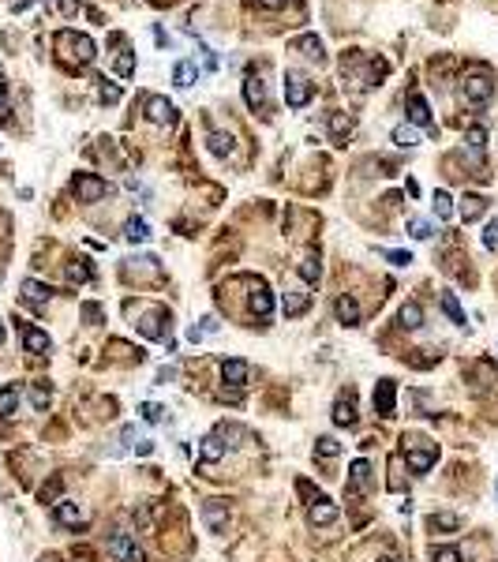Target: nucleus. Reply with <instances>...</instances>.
Returning a JSON list of instances; mask_svg holds the SVG:
<instances>
[{
  "label": "nucleus",
  "instance_id": "27",
  "mask_svg": "<svg viewBox=\"0 0 498 562\" xmlns=\"http://www.w3.org/2000/svg\"><path fill=\"white\" fill-rule=\"evenodd\" d=\"M206 143H210V154H218V158H229L232 150H236V139L225 135V132H210V135H206Z\"/></svg>",
  "mask_w": 498,
  "mask_h": 562
},
{
  "label": "nucleus",
  "instance_id": "25",
  "mask_svg": "<svg viewBox=\"0 0 498 562\" xmlns=\"http://www.w3.org/2000/svg\"><path fill=\"white\" fill-rule=\"evenodd\" d=\"M124 240L127 244H147L150 240V225L135 214V218H127V225H124Z\"/></svg>",
  "mask_w": 498,
  "mask_h": 562
},
{
  "label": "nucleus",
  "instance_id": "17",
  "mask_svg": "<svg viewBox=\"0 0 498 562\" xmlns=\"http://www.w3.org/2000/svg\"><path fill=\"white\" fill-rule=\"evenodd\" d=\"M308 308H311V296H308V293H300V289H288V293L281 296V311H285L288 319L303 315Z\"/></svg>",
  "mask_w": 498,
  "mask_h": 562
},
{
  "label": "nucleus",
  "instance_id": "21",
  "mask_svg": "<svg viewBox=\"0 0 498 562\" xmlns=\"http://www.w3.org/2000/svg\"><path fill=\"white\" fill-rule=\"evenodd\" d=\"M292 49L303 53V56H311V60H319V64L326 60V49H323V42H319V34H300V38H292Z\"/></svg>",
  "mask_w": 498,
  "mask_h": 562
},
{
  "label": "nucleus",
  "instance_id": "53",
  "mask_svg": "<svg viewBox=\"0 0 498 562\" xmlns=\"http://www.w3.org/2000/svg\"><path fill=\"white\" fill-rule=\"evenodd\" d=\"M288 0H259V8H285Z\"/></svg>",
  "mask_w": 498,
  "mask_h": 562
},
{
  "label": "nucleus",
  "instance_id": "38",
  "mask_svg": "<svg viewBox=\"0 0 498 562\" xmlns=\"http://www.w3.org/2000/svg\"><path fill=\"white\" fill-rule=\"evenodd\" d=\"M435 214H438V221H446L449 214H453V199H449V191H435Z\"/></svg>",
  "mask_w": 498,
  "mask_h": 562
},
{
  "label": "nucleus",
  "instance_id": "6",
  "mask_svg": "<svg viewBox=\"0 0 498 562\" xmlns=\"http://www.w3.org/2000/svg\"><path fill=\"white\" fill-rule=\"evenodd\" d=\"M109 555L116 562H142V559H147V555H142V548H139V540H135L132 533H112L109 536Z\"/></svg>",
  "mask_w": 498,
  "mask_h": 562
},
{
  "label": "nucleus",
  "instance_id": "54",
  "mask_svg": "<svg viewBox=\"0 0 498 562\" xmlns=\"http://www.w3.org/2000/svg\"><path fill=\"white\" fill-rule=\"evenodd\" d=\"M375 562H397V559H393V555H382V559H375Z\"/></svg>",
  "mask_w": 498,
  "mask_h": 562
},
{
  "label": "nucleus",
  "instance_id": "39",
  "mask_svg": "<svg viewBox=\"0 0 498 562\" xmlns=\"http://www.w3.org/2000/svg\"><path fill=\"white\" fill-rule=\"evenodd\" d=\"M27 393H30V405H34L38 413H45V408H49V390H45V387H38V382H34Z\"/></svg>",
  "mask_w": 498,
  "mask_h": 562
},
{
  "label": "nucleus",
  "instance_id": "20",
  "mask_svg": "<svg viewBox=\"0 0 498 562\" xmlns=\"http://www.w3.org/2000/svg\"><path fill=\"white\" fill-rule=\"evenodd\" d=\"M19 334H23V349H27V352H49V334H45V330L23 323Z\"/></svg>",
  "mask_w": 498,
  "mask_h": 562
},
{
  "label": "nucleus",
  "instance_id": "2",
  "mask_svg": "<svg viewBox=\"0 0 498 562\" xmlns=\"http://www.w3.org/2000/svg\"><path fill=\"white\" fill-rule=\"evenodd\" d=\"M491 94H495L491 71H487L484 64H472L461 79V98L469 101V106H484V101H491Z\"/></svg>",
  "mask_w": 498,
  "mask_h": 562
},
{
  "label": "nucleus",
  "instance_id": "23",
  "mask_svg": "<svg viewBox=\"0 0 498 562\" xmlns=\"http://www.w3.org/2000/svg\"><path fill=\"white\" fill-rule=\"evenodd\" d=\"M334 424H337V428H352V424H356V401H352V393H349V398H337Z\"/></svg>",
  "mask_w": 498,
  "mask_h": 562
},
{
  "label": "nucleus",
  "instance_id": "45",
  "mask_svg": "<svg viewBox=\"0 0 498 562\" xmlns=\"http://www.w3.org/2000/svg\"><path fill=\"white\" fill-rule=\"evenodd\" d=\"M98 94H101V101H109V106H112V101H120V86H112L109 79H101V90Z\"/></svg>",
  "mask_w": 498,
  "mask_h": 562
},
{
  "label": "nucleus",
  "instance_id": "42",
  "mask_svg": "<svg viewBox=\"0 0 498 562\" xmlns=\"http://www.w3.org/2000/svg\"><path fill=\"white\" fill-rule=\"evenodd\" d=\"M464 143L472 147V154H480V150H484V143H487V132H484V127H472V132H469V139H464Z\"/></svg>",
  "mask_w": 498,
  "mask_h": 562
},
{
  "label": "nucleus",
  "instance_id": "5",
  "mask_svg": "<svg viewBox=\"0 0 498 562\" xmlns=\"http://www.w3.org/2000/svg\"><path fill=\"white\" fill-rule=\"evenodd\" d=\"M71 191H75L79 203H101V199L109 195V184L101 180L98 173H75V180H71Z\"/></svg>",
  "mask_w": 498,
  "mask_h": 562
},
{
  "label": "nucleus",
  "instance_id": "40",
  "mask_svg": "<svg viewBox=\"0 0 498 562\" xmlns=\"http://www.w3.org/2000/svg\"><path fill=\"white\" fill-rule=\"evenodd\" d=\"M408 236L427 240V236H431V221H427V218H408Z\"/></svg>",
  "mask_w": 498,
  "mask_h": 562
},
{
  "label": "nucleus",
  "instance_id": "44",
  "mask_svg": "<svg viewBox=\"0 0 498 562\" xmlns=\"http://www.w3.org/2000/svg\"><path fill=\"white\" fill-rule=\"evenodd\" d=\"M484 247H487V252H495V247H498V221H487V229H484Z\"/></svg>",
  "mask_w": 498,
  "mask_h": 562
},
{
  "label": "nucleus",
  "instance_id": "1",
  "mask_svg": "<svg viewBox=\"0 0 498 562\" xmlns=\"http://www.w3.org/2000/svg\"><path fill=\"white\" fill-rule=\"evenodd\" d=\"M53 42H56V53H60V60L68 64V68H86V64L94 60V42L86 34H79V30H60Z\"/></svg>",
  "mask_w": 498,
  "mask_h": 562
},
{
  "label": "nucleus",
  "instance_id": "12",
  "mask_svg": "<svg viewBox=\"0 0 498 562\" xmlns=\"http://www.w3.org/2000/svg\"><path fill=\"white\" fill-rule=\"evenodd\" d=\"M147 120L150 124H173L176 109L169 106V98H162V94H150L147 98Z\"/></svg>",
  "mask_w": 498,
  "mask_h": 562
},
{
  "label": "nucleus",
  "instance_id": "43",
  "mask_svg": "<svg viewBox=\"0 0 498 562\" xmlns=\"http://www.w3.org/2000/svg\"><path fill=\"white\" fill-rule=\"evenodd\" d=\"M132 71H135V56L124 49V53L116 56V75H132Z\"/></svg>",
  "mask_w": 498,
  "mask_h": 562
},
{
  "label": "nucleus",
  "instance_id": "29",
  "mask_svg": "<svg viewBox=\"0 0 498 562\" xmlns=\"http://www.w3.org/2000/svg\"><path fill=\"white\" fill-rule=\"evenodd\" d=\"M438 304H443L446 319H449V323H453V326H464V323H469V319H464V311H461V304H457V296H453V293H443V296H438Z\"/></svg>",
  "mask_w": 498,
  "mask_h": 562
},
{
  "label": "nucleus",
  "instance_id": "9",
  "mask_svg": "<svg viewBox=\"0 0 498 562\" xmlns=\"http://www.w3.org/2000/svg\"><path fill=\"white\" fill-rule=\"evenodd\" d=\"M408 120H412L416 127H427L431 135H438V127L431 124V106H427V98H423V94H408Z\"/></svg>",
  "mask_w": 498,
  "mask_h": 562
},
{
  "label": "nucleus",
  "instance_id": "50",
  "mask_svg": "<svg viewBox=\"0 0 498 562\" xmlns=\"http://www.w3.org/2000/svg\"><path fill=\"white\" fill-rule=\"evenodd\" d=\"M60 12L64 15H75L79 12V0H60Z\"/></svg>",
  "mask_w": 498,
  "mask_h": 562
},
{
  "label": "nucleus",
  "instance_id": "11",
  "mask_svg": "<svg viewBox=\"0 0 498 562\" xmlns=\"http://www.w3.org/2000/svg\"><path fill=\"white\" fill-rule=\"evenodd\" d=\"M393 405H397V382H393V379H379V387H375V413H379V416H393Z\"/></svg>",
  "mask_w": 498,
  "mask_h": 562
},
{
  "label": "nucleus",
  "instance_id": "35",
  "mask_svg": "<svg viewBox=\"0 0 498 562\" xmlns=\"http://www.w3.org/2000/svg\"><path fill=\"white\" fill-rule=\"evenodd\" d=\"M393 143H397V147H405V150H412L416 143H420V135H416L408 124H397V127H393Z\"/></svg>",
  "mask_w": 498,
  "mask_h": 562
},
{
  "label": "nucleus",
  "instance_id": "13",
  "mask_svg": "<svg viewBox=\"0 0 498 562\" xmlns=\"http://www.w3.org/2000/svg\"><path fill=\"white\" fill-rule=\"evenodd\" d=\"M221 379L229 382V387H247V379H251V367H247V360H225L221 364Z\"/></svg>",
  "mask_w": 498,
  "mask_h": 562
},
{
  "label": "nucleus",
  "instance_id": "31",
  "mask_svg": "<svg viewBox=\"0 0 498 562\" xmlns=\"http://www.w3.org/2000/svg\"><path fill=\"white\" fill-rule=\"evenodd\" d=\"M319 274H323V262H319V252H308V255H303V262H300V278L308 281V285H315Z\"/></svg>",
  "mask_w": 498,
  "mask_h": 562
},
{
  "label": "nucleus",
  "instance_id": "51",
  "mask_svg": "<svg viewBox=\"0 0 498 562\" xmlns=\"http://www.w3.org/2000/svg\"><path fill=\"white\" fill-rule=\"evenodd\" d=\"M56 491H60V480H53V484H45V487H42V499H53Z\"/></svg>",
  "mask_w": 498,
  "mask_h": 562
},
{
  "label": "nucleus",
  "instance_id": "46",
  "mask_svg": "<svg viewBox=\"0 0 498 562\" xmlns=\"http://www.w3.org/2000/svg\"><path fill=\"white\" fill-rule=\"evenodd\" d=\"M435 562H461V551L457 548H435Z\"/></svg>",
  "mask_w": 498,
  "mask_h": 562
},
{
  "label": "nucleus",
  "instance_id": "28",
  "mask_svg": "<svg viewBox=\"0 0 498 562\" xmlns=\"http://www.w3.org/2000/svg\"><path fill=\"white\" fill-rule=\"evenodd\" d=\"M484 210H487V199H484V195H464V199H461V218H464V221L484 218Z\"/></svg>",
  "mask_w": 498,
  "mask_h": 562
},
{
  "label": "nucleus",
  "instance_id": "48",
  "mask_svg": "<svg viewBox=\"0 0 498 562\" xmlns=\"http://www.w3.org/2000/svg\"><path fill=\"white\" fill-rule=\"evenodd\" d=\"M83 319H86V323H98L101 308H98V304H83Z\"/></svg>",
  "mask_w": 498,
  "mask_h": 562
},
{
  "label": "nucleus",
  "instance_id": "41",
  "mask_svg": "<svg viewBox=\"0 0 498 562\" xmlns=\"http://www.w3.org/2000/svg\"><path fill=\"white\" fill-rule=\"evenodd\" d=\"M139 413H142V420H147V424H162V413H165V408H162V405H154V401H147V405H142Z\"/></svg>",
  "mask_w": 498,
  "mask_h": 562
},
{
  "label": "nucleus",
  "instance_id": "32",
  "mask_svg": "<svg viewBox=\"0 0 498 562\" xmlns=\"http://www.w3.org/2000/svg\"><path fill=\"white\" fill-rule=\"evenodd\" d=\"M326 127H330V135H334V139H341V135H349L352 127H356V120H352L349 112H334V117L326 120Z\"/></svg>",
  "mask_w": 498,
  "mask_h": 562
},
{
  "label": "nucleus",
  "instance_id": "7",
  "mask_svg": "<svg viewBox=\"0 0 498 562\" xmlns=\"http://www.w3.org/2000/svg\"><path fill=\"white\" fill-rule=\"evenodd\" d=\"M165 323H173V319H169V311H165V308H150L135 326H139V334H142V337H150V341H158V337H165V341H169Z\"/></svg>",
  "mask_w": 498,
  "mask_h": 562
},
{
  "label": "nucleus",
  "instance_id": "15",
  "mask_svg": "<svg viewBox=\"0 0 498 562\" xmlns=\"http://www.w3.org/2000/svg\"><path fill=\"white\" fill-rule=\"evenodd\" d=\"M19 293H23V300H27L30 308H42V304H49L53 289H49V285H42V281H34V278H27V281L19 285Z\"/></svg>",
  "mask_w": 498,
  "mask_h": 562
},
{
  "label": "nucleus",
  "instance_id": "56",
  "mask_svg": "<svg viewBox=\"0 0 498 562\" xmlns=\"http://www.w3.org/2000/svg\"><path fill=\"white\" fill-rule=\"evenodd\" d=\"M495 491H498V484H495Z\"/></svg>",
  "mask_w": 498,
  "mask_h": 562
},
{
  "label": "nucleus",
  "instance_id": "33",
  "mask_svg": "<svg viewBox=\"0 0 498 562\" xmlns=\"http://www.w3.org/2000/svg\"><path fill=\"white\" fill-rule=\"evenodd\" d=\"M435 533H457L461 528V517L457 513H431V521H427Z\"/></svg>",
  "mask_w": 498,
  "mask_h": 562
},
{
  "label": "nucleus",
  "instance_id": "47",
  "mask_svg": "<svg viewBox=\"0 0 498 562\" xmlns=\"http://www.w3.org/2000/svg\"><path fill=\"white\" fill-rule=\"evenodd\" d=\"M386 259L393 262V267H408V262H412V255H408V252H386Z\"/></svg>",
  "mask_w": 498,
  "mask_h": 562
},
{
  "label": "nucleus",
  "instance_id": "49",
  "mask_svg": "<svg viewBox=\"0 0 498 562\" xmlns=\"http://www.w3.org/2000/svg\"><path fill=\"white\" fill-rule=\"evenodd\" d=\"M8 112V79H0V117Z\"/></svg>",
  "mask_w": 498,
  "mask_h": 562
},
{
  "label": "nucleus",
  "instance_id": "36",
  "mask_svg": "<svg viewBox=\"0 0 498 562\" xmlns=\"http://www.w3.org/2000/svg\"><path fill=\"white\" fill-rule=\"evenodd\" d=\"M337 454H341V443H337L334 435H323L315 443V457H337Z\"/></svg>",
  "mask_w": 498,
  "mask_h": 562
},
{
  "label": "nucleus",
  "instance_id": "16",
  "mask_svg": "<svg viewBox=\"0 0 498 562\" xmlns=\"http://www.w3.org/2000/svg\"><path fill=\"white\" fill-rule=\"evenodd\" d=\"M251 311L259 319H266L270 311H274V293L266 289V281H255L251 285Z\"/></svg>",
  "mask_w": 498,
  "mask_h": 562
},
{
  "label": "nucleus",
  "instance_id": "10",
  "mask_svg": "<svg viewBox=\"0 0 498 562\" xmlns=\"http://www.w3.org/2000/svg\"><path fill=\"white\" fill-rule=\"evenodd\" d=\"M367 487H371V465L360 457V461H352V469H349V484H345V491L356 499V495H367Z\"/></svg>",
  "mask_w": 498,
  "mask_h": 562
},
{
  "label": "nucleus",
  "instance_id": "34",
  "mask_svg": "<svg viewBox=\"0 0 498 562\" xmlns=\"http://www.w3.org/2000/svg\"><path fill=\"white\" fill-rule=\"evenodd\" d=\"M173 83L180 86V90H188V86L195 83V64H191V60H180V64H176V68H173Z\"/></svg>",
  "mask_w": 498,
  "mask_h": 562
},
{
  "label": "nucleus",
  "instance_id": "26",
  "mask_svg": "<svg viewBox=\"0 0 498 562\" xmlns=\"http://www.w3.org/2000/svg\"><path fill=\"white\" fill-rule=\"evenodd\" d=\"M19 387H15V382H8L4 390H0V416H4V420H12L15 416V408H19Z\"/></svg>",
  "mask_w": 498,
  "mask_h": 562
},
{
  "label": "nucleus",
  "instance_id": "52",
  "mask_svg": "<svg viewBox=\"0 0 498 562\" xmlns=\"http://www.w3.org/2000/svg\"><path fill=\"white\" fill-rule=\"evenodd\" d=\"M173 375H176V367L169 364V367H162V371H158V382H169V379H173Z\"/></svg>",
  "mask_w": 498,
  "mask_h": 562
},
{
  "label": "nucleus",
  "instance_id": "3",
  "mask_svg": "<svg viewBox=\"0 0 498 562\" xmlns=\"http://www.w3.org/2000/svg\"><path fill=\"white\" fill-rule=\"evenodd\" d=\"M315 98V83H311L303 71H285V101L288 109H303Z\"/></svg>",
  "mask_w": 498,
  "mask_h": 562
},
{
  "label": "nucleus",
  "instance_id": "30",
  "mask_svg": "<svg viewBox=\"0 0 498 562\" xmlns=\"http://www.w3.org/2000/svg\"><path fill=\"white\" fill-rule=\"evenodd\" d=\"M401 326H405V330H420L423 326V308L416 300H408L405 308H401Z\"/></svg>",
  "mask_w": 498,
  "mask_h": 562
},
{
  "label": "nucleus",
  "instance_id": "4",
  "mask_svg": "<svg viewBox=\"0 0 498 562\" xmlns=\"http://www.w3.org/2000/svg\"><path fill=\"white\" fill-rule=\"evenodd\" d=\"M405 454H408V465H412V472H431V465L438 461V446L427 443V439H420V435L405 439Z\"/></svg>",
  "mask_w": 498,
  "mask_h": 562
},
{
  "label": "nucleus",
  "instance_id": "8",
  "mask_svg": "<svg viewBox=\"0 0 498 562\" xmlns=\"http://www.w3.org/2000/svg\"><path fill=\"white\" fill-rule=\"evenodd\" d=\"M203 525L210 528V533H225V528H229V502H221V499L203 502Z\"/></svg>",
  "mask_w": 498,
  "mask_h": 562
},
{
  "label": "nucleus",
  "instance_id": "22",
  "mask_svg": "<svg viewBox=\"0 0 498 562\" xmlns=\"http://www.w3.org/2000/svg\"><path fill=\"white\" fill-rule=\"evenodd\" d=\"M225 450H229V446L221 443V435H218V431H210V435L203 439V446H199V457H203L206 465H214V461H221V457H225Z\"/></svg>",
  "mask_w": 498,
  "mask_h": 562
},
{
  "label": "nucleus",
  "instance_id": "37",
  "mask_svg": "<svg viewBox=\"0 0 498 562\" xmlns=\"http://www.w3.org/2000/svg\"><path fill=\"white\" fill-rule=\"evenodd\" d=\"M68 281H71V285H83V281H90V267H86L83 259H79V262H68Z\"/></svg>",
  "mask_w": 498,
  "mask_h": 562
},
{
  "label": "nucleus",
  "instance_id": "55",
  "mask_svg": "<svg viewBox=\"0 0 498 562\" xmlns=\"http://www.w3.org/2000/svg\"><path fill=\"white\" fill-rule=\"evenodd\" d=\"M0 345H4V326H0Z\"/></svg>",
  "mask_w": 498,
  "mask_h": 562
},
{
  "label": "nucleus",
  "instance_id": "14",
  "mask_svg": "<svg viewBox=\"0 0 498 562\" xmlns=\"http://www.w3.org/2000/svg\"><path fill=\"white\" fill-rule=\"evenodd\" d=\"M53 517H56V525H68V528H79L83 525V510H79L75 502H68V499H60V502H53Z\"/></svg>",
  "mask_w": 498,
  "mask_h": 562
},
{
  "label": "nucleus",
  "instance_id": "24",
  "mask_svg": "<svg viewBox=\"0 0 498 562\" xmlns=\"http://www.w3.org/2000/svg\"><path fill=\"white\" fill-rule=\"evenodd\" d=\"M244 98H247V106H251L255 112L266 109V90H262V79H259V75H247V83H244Z\"/></svg>",
  "mask_w": 498,
  "mask_h": 562
},
{
  "label": "nucleus",
  "instance_id": "19",
  "mask_svg": "<svg viewBox=\"0 0 498 562\" xmlns=\"http://www.w3.org/2000/svg\"><path fill=\"white\" fill-rule=\"evenodd\" d=\"M308 521H311V525H334V521H337V506L319 495V499L311 502V510H308Z\"/></svg>",
  "mask_w": 498,
  "mask_h": 562
},
{
  "label": "nucleus",
  "instance_id": "18",
  "mask_svg": "<svg viewBox=\"0 0 498 562\" xmlns=\"http://www.w3.org/2000/svg\"><path fill=\"white\" fill-rule=\"evenodd\" d=\"M334 311H337V323H345V326L360 323V304H356V296H349V293L334 300Z\"/></svg>",
  "mask_w": 498,
  "mask_h": 562
}]
</instances>
